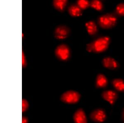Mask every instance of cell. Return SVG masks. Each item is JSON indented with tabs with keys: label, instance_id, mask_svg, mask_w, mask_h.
<instances>
[{
	"label": "cell",
	"instance_id": "cell-15",
	"mask_svg": "<svg viewBox=\"0 0 124 123\" xmlns=\"http://www.w3.org/2000/svg\"><path fill=\"white\" fill-rule=\"evenodd\" d=\"M90 6L99 11H102L103 8V3L100 0H92L90 2Z\"/></svg>",
	"mask_w": 124,
	"mask_h": 123
},
{
	"label": "cell",
	"instance_id": "cell-19",
	"mask_svg": "<svg viewBox=\"0 0 124 123\" xmlns=\"http://www.w3.org/2000/svg\"><path fill=\"white\" fill-rule=\"evenodd\" d=\"M22 64L23 67L26 66L27 65V62L26 60L25 57L24 56V54L23 52V58H22Z\"/></svg>",
	"mask_w": 124,
	"mask_h": 123
},
{
	"label": "cell",
	"instance_id": "cell-17",
	"mask_svg": "<svg viewBox=\"0 0 124 123\" xmlns=\"http://www.w3.org/2000/svg\"><path fill=\"white\" fill-rule=\"evenodd\" d=\"M116 13L119 16H124V3H120L116 6Z\"/></svg>",
	"mask_w": 124,
	"mask_h": 123
},
{
	"label": "cell",
	"instance_id": "cell-10",
	"mask_svg": "<svg viewBox=\"0 0 124 123\" xmlns=\"http://www.w3.org/2000/svg\"><path fill=\"white\" fill-rule=\"evenodd\" d=\"M108 81L107 78L103 74H99L96 80V86L97 88H104L107 86Z\"/></svg>",
	"mask_w": 124,
	"mask_h": 123
},
{
	"label": "cell",
	"instance_id": "cell-3",
	"mask_svg": "<svg viewBox=\"0 0 124 123\" xmlns=\"http://www.w3.org/2000/svg\"><path fill=\"white\" fill-rule=\"evenodd\" d=\"M81 95L79 92L73 90L65 92L61 96V100L65 103L68 104H76L79 102Z\"/></svg>",
	"mask_w": 124,
	"mask_h": 123
},
{
	"label": "cell",
	"instance_id": "cell-20",
	"mask_svg": "<svg viewBox=\"0 0 124 123\" xmlns=\"http://www.w3.org/2000/svg\"><path fill=\"white\" fill-rule=\"evenodd\" d=\"M28 122V119H27V118L25 117H23L22 119V123H27Z\"/></svg>",
	"mask_w": 124,
	"mask_h": 123
},
{
	"label": "cell",
	"instance_id": "cell-5",
	"mask_svg": "<svg viewBox=\"0 0 124 123\" xmlns=\"http://www.w3.org/2000/svg\"><path fill=\"white\" fill-rule=\"evenodd\" d=\"M90 117L93 122L101 123L106 120L107 116L105 111L103 109H97L92 112Z\"/></svg>",
	"mask_w": 124,
	"mask_h": 123
},
{
	"label": "cell",
	"instance_id": "cell-21",
	"mask_svg": "<svg viewBox=\"0 0 124 123\" xmlns=\"http://www.w3.org/2000/svg\"><path fill=\"white\" fill-rule=\"evenodd\" d=\"M122 119L124 122V108L123 110V112H122Z\"/></svg>",
	"mask_w": 124,
	"mask_h": 123
},
{
	"label": "cell",
	"instance_id": "cell-4",
	"mask_svg": "<svg viewBox=\"0 0 124 123\" xmlns=\"http://www.w3.org/2000/svg\"><path fill=\"white\" fill-rule=\"evenodd\" d=\"M55 54L59 59L66 61L69 59L70 55V51L68 46L62 44L58 46L55 50Z\"/></svg>",
	"mask_w": 124,
	"mask_h": 123
},
{
	"label": "cell",
	"instance_id": "cell-7",
	"mask_svg": "<svg viewBox=\"0 0 124 123\" xmlns=\"http://www.w3.org/2000/svg\"><path fill=\"white\" fill-rule=\"evenodd\" d=\"M117 94L114 91H105L102 93V97L105 100L108 102L110 105H113L117 98Z\"/></svg>",
	"mask_w": 124,
	"mask_h": 123
},
{
	"label": "cell",
	"instance_id": "cell-11",
	"mask_svg": "<svg viewBox=\"0 0 124 123\" xmlns=\"http://www.w3.org/2000/svg\"><path fill=\"white\" fill-rule=\"evenodd\" d=\"M85 26L87 33L90 35H94L97 33V27L94 22L91 21L87 22L85 24Z\"/></svg>",
	"mask_w": 124,
	"mask_h": 123
},
{
	"label": "cell",
	"instance_id": "cell-1",
	"mask_svg": "<svg viewBox=\"0 0 124 123\" xmlns=\"http://www.w3.org/2000/svg\"><path fill=\"white\" fill-rule=\"evenodd\" d=\"M110 39L107 36L101 37L86 45V49L89 52L101 53L107 49Z\"/></svg>",
	"mask_w": 124,
	"mask_h": 123
},
{
	"label": "cell",
	"instance_id": "cell-18",
	"mask_svg": "<svg viewBox=\"0 0 124 123\" xmlns=\"http://www.w3.org/2000/svg\"><path fill=\"white\" fill-rule=\"evenodd\" d=\"M29 107V103L25 99L22 100V111L24 112L27 110Z\"/></svg>",
	"mask_w": 124,
	"mask_h": 123
},
{
	"label": "cell",
	"instance_id": "cell-16",
	"mask_svg": "<svg viewBox=\"0 0 124 123\" xmlns=\"http://www.w3.org/2000/svg\"><path fill=\"white\" fill-rule=\"evenodd\" d=\"M90 3L88 0H77V5L82 10H85L90 6Z\"/></svg>",
	"mask_w": 124,
	"mask_h": 123
},
{
	"label": "cell",
	"instance_id": "cell-14",
	"mask_svg": "<svg viewBox=\"0 0 124 123\" xmlns=\"http://www.w3.org/2000/svg\"><path fill=\"white\" fill-rule=\"evenodd\" d=\"M112 85L117 90L124 92V81L122 79L116 78L112 81Z\"/></svg>",
	"mask_w": 124,
	"mask_h": 123
},
{
	"label": "cell",
	"instance_id": "cell-2",
	"mask_svg": "<svg viewBox=\"0 0 124 123\" xmlns=\"http://www.w3.org/2000/svg\"><path fill=\"white\" fill-rule=\"evenodd\" d=\"M98 23L102 28H112L117 24V18L114 15L108 13L100 16L98 19Z\"/></svg>",
	"mask_w": 124,
	"mask_h": 123
},
{
	"label": "cell",
	"instance_id": "cell-12",
	"mask_svg": "<svg viewBox=\"0 0 124 123\" xmlns=\"http://www.w3.org/2000/svg\"><path fill=\"white\" fill-rule=\"evenodd\" d=\"M82 10L78 5H72L68 8V12L72 17H79L82 16Z\"/></svg>",
	"mask_w": 124,
	"mask_h": 123
},
{
	"label": "cell",
	"instance_id": "cell-6",
	"mask_svg": "<svg viewBox=\"0 0 124 123\" xmlns=\"http://www.w3.org/2000/svg\"><path fill=\"white\" fill-rule=\"evenodd\" d=\"M70 34L69 29L65 26H60L55 29L54 36L58 40H64Z\"/></svg>",
	"mask_w": 124,
	"mask_h": 123
},
{
	"label": "cell",
	"instance_id": "cell-9",
	"mask_svg": "<svg viewBox=\"0 0 124 123\" xmlns=\"http://www.w3.org/2000/svg\"><path fill=\"white\" fill-rule=\"evenodd\" d=\"M74 121L75 123H86L87 118L84 111L82 109H79L75 112L73 115Z\"/></svg>",
	"mask_w": 124,
	"mask_h": 123
},
{
	"label": "cell",
	"instance_id": "cell-8",
	"mask_svg": "<svg viewBox=\"0 0 124 123\" xmlns=\"http://www.w3.org/2000/svg\"><path fill=\"white\" fill-rule=\"evenodd\" d=\"M102 64L105 68L110 70H115L119 67V64L114 58L106 57L103 58Z\"/></svg>",
	"mask_w": 124,
	"mask_h": 123
},
{
	"label": "cell",
	"instance_id": "cell-13",
	"mask_svg": "<svg viewBox=\"0 0 124 123\" xmlns=\"http://www.w3.org/2000/svg\"><path fill=\"white\" fill-rule=\"evenodd\" d=\"M68 0H54V7L60 11H62L65 9L68 3Z\"/></svg>",
	"mask_w": 124,
	"mask_h": 123
}]
</instances>
